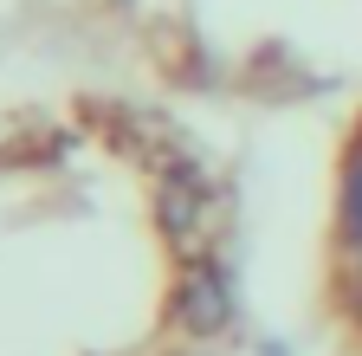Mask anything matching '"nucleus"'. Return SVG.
<instances>
[{
    "label": "nucleus",
    "mask_w": 362,
    "mask_h": 356,
    "mask_svg": "<svg viewBox=\"0 0 362 356\" xmlns=\"http://www.w3.org/2000/svg\"><path fill=\"white\" fill-rule=\"evenodd\" d=\"M226 195L117 98L0 117V356H220Z\"/></svg>",
    "instance_id": "f257e3e1"
}]
</instances>
